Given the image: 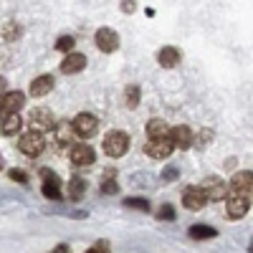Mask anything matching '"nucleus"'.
I'll list each match as a JSON object with an SVG mask.
<instances>
[{"label":"nucleus","instance_id":"obj_8","mask_svg":"<svg viewBox=\"0 0 253 253\" xmlns=\"http://www.w3.org/2000/svg\"><path fill=\"white\" fill-rule=\"evenodd\" d=\"M182 205L187 210H203L208 205V198H205V193L200 190V185H190V187L182 190Z\"/></svg>","mask_w":253,"mask_h":253},{"label":"nucleus","instance_id":"obj_20","mask_svg":"<svg viewBox=\"0 0 253 253\" xmlns=\"http://www.w3.org/2000/svg\"><path fill=\"white\" fill-rule=\"evenodd\" d=\"M20 126H23V119H20L18 114H5L3 122H0V129H3L5 137H13L20 132Z\"/></svg>","mask_w":253,"mask_h":253},{"label":"nucleus","instance_id":"obj_24","mask_svg":"<svg viewBox=\"0 0 253 253\" xmlns=\"http://www.w3.org/2000/svg\"><path fill=\"white\" fill-rule=\"evenodd\" d=\"M124 96H126V107H129V109H137V104H139V96H142V91H139V86L129 84V86H126V91H124Z\"/></svg>","mask_w":253,"mask_h":253},{"label":"nucleus","instance_id":"obj_15","mask_svg":"<svg viewBox=\"0 0 253 253\" xmlns=\"http://www.w3.org/2000/svg\"><path fill=\"white\" fill-rule=\"evenodd\" d=\"M74 137H76V132H74V124H69V122H61V124H56V147H71L76 144L74 142Z\"/></svg>","mask_w":253,"mask_h":253},{"label":"nucleus","instance_id":"obj_31","mask_svg":"<svg viewBox=\"0 0 253 253\" xmlns=\"http://www.w3.org/2000/svg\"><path fill=\"white\" fill-rule=\"evenodd\" d=\"M86 253H112V248H109V241H99L96 246H91Z\"/></svg>","mask_w":253,"mask_h":253},{"label":"nucleus","instance_id":"obj_17","mask_svg":"<svg viewBox=\"0 0 253 253\" xmlns=\"http://www.w3.org/2000/svg\"><path fill=\"white\" fill-rule=\"evenodd\" d=\"M41 175H43V195L48 200H61V182H58V177L51 170H41Z\"/></svg>","mask_w":253,"mask_h":253},{"label":"nucleus","instance_id":"obj_27","mask_svg":"<svg viewBox=\"0 0 253 253\" xmlns=\"http://www.w3.org/2000/svg\"><path fill=\"white\" fill-rule=\"evenodd\" d=\"M117 190H119V185H117L114 177H107V180L101 182V193H104V195H114Z\"/></svg>","mask_w":253,"mask_h":253},{"label":"nucleus","instance_id":"obj_26","mask_svg":"<svg viewBox=\"0 0 253 253\" xmlns=\"http://www.w3.org/2000/svg\"><path fill=\"white\" fill-rule=\"evenodd\" d=\"M157 218L160 220H172L175 218V208L172 205H160L157 208Z\"/></svg>","mask_w":253,"mask_h":253},{"label":"nucleus","instance_id":"obj_2","mask_svg":"<svg viewBox=\"0 0 253 253\" xmlns=\"http://www.w3.org/2000/svg\"><path fill=\"white\" fill-rule=\"evenodd\" d=\"M28 126H31V132L46 134V132H51L53 126H56V119H53L51 109H46V107H38V109H33V112L28 114Z\"/></svg>","mask_w":253,"mask_h":253},{"label":"nucleus","instance_id":"obj_4","mask_svg":"<svg viewBox=\"0 0 253 253\" xmlns=\"http://www.w3.org/2000/svg\"><path fill=\"white\" fill-rule=\"evenodd\" d=\"M94 43H96V48L101 51V53H114L117 48H119V33L114 31V28H99L96 31V36H94Z\"/></svg>","mask_w":253,"mask_h":253},{"label":"nucleus","instance_id":"obj_6","mask_svg":"<svg viewBox=\"0 0 253 253\" xmlns=\"http://www.w3.org/2000/svg\"><path fill=\"white\" fill-rule=\"evenodd\" d=\"M200 190L205 193L208 200H215V203L228 198V185H225L220 177H205L203 185H200Z\"/></svg>","mask_w":253,"mask_h":253},{"label":"nucleus","instance_id":"obj_35","mask_svg":"<svg viewBox=\"0 0 253 253\" xmlns=\"http://www.w3.org/2000/svg\"><path fill=\"white\" fill-rule=\"evenodd\" d=\"M5 86H8V84H5V76H0V96L5 94Z\"/></svg>","mask_w":253,"mask_h":253},{"label":"nucleus","instance_id":"obj_3","mask_svg":"<svg viewBox=\"0 0 253 253\" xmlns=\"http://www.w3.org/2000/svg\"><path fill=\"white\" fill-rule=\"evenodd\" d=\"M18 150L28 155V157H38L41 152L46 150V137L38 134V132H26L23 137L18 139Z\"/></svg>","mask_w":253,"mask_h":253},{"label":"nucleus","instance_id":"obj_29","mask_svg":"<svg viewBox=\"0 0 253 253\" xmlns=\"http://www.w3.org/2000/svg\"><path fill=\"white\" fill-rule=\"evenodd\" d=\"M210 139H213V132H210V129H200V134L195 137L198 147H205V144H210Z\"/></svg>","mask_w":253,"mask_h":253},{"label":"nucleus","instance_id":"obj_9","mask_svg":"<svg viewBox=\"0 0 253 253\" xmlns=\"http://www.w3.org/2000/svg\"><path fill=\"white\" fill-rule=\"evenodd\" d=\"M172 150H175V144H172L170 137H167V139H150V142L144 144L147 157H152V160H165V157H170Z\"/></svg>","mask_w":253,"mask_h":253},{"label":"nucleus","instance_id":"obj_22","mask_svg":"<svg viewBox=\"0 0 253 253\" xmlns=\"http://www.w3.org/2000/svg\"><path fill=\"white\" fill-rule=\"evenodd\" d=\"M0 36H3V41L13 43V41H18L20 36H23V26L15 23V20H8V23L3 26V31H0Z\"/></svg>","mask_w":253,"mask_h":253},{"label":"nucleus","instance_id":"obj_36","mask_svg":"<svg viewBox=\"0 0 253 253\" xmlns=\"http://www.w3.org/2000/svg\"><path fill=\"white\" fill-rule=\"evenodd\" d=\"M3 117H5V114H3V107H0V122H3Z\"/></svg>","mask_w":253,"mask_h":253},{"label":"nucleus","instance_id":"obj_33","mask_svg":"<svg viewBox=\"0 0 253 253\" xmlns=\"http://www.w3.org/2000/svg\"><path fill=\"white\" fill-rule=\"evenodd\" d=\"M122 8H124V13H132V10H134V3H132V0H124Z\"/></svg>","mask_w":253,"mask_h":253},{"label":"nucleus","instance_id":"obj_5","mask_svg":"<svg viewBox=\"0 0 253 253\" xmlns=\"http://www.w3.org/2000/svg\"><path fill=\"white\" fill-rule=\"evenodd\" d=\"M71 124H74V132H76L79 137H94L96 129H99V119H96L91 112L76 114V119H74Z\"/></svg>","mask_w":253,"mask_h":253},{"label":"nucleus","instance_id":"obj_13","mask_svg":"<svg viewBox=\"0 0 253 253\" xmlns=\"http://www.w3.org/2000/svg\"><path fill=\"white\" fill-rule=\"evenodd\" d=\"M84 69H86V56L79 53V51L66 53V58L61 61V74H79Z\"/></svg>","mask_w":253,"mask_h":253},{"label":"nucleus","instance_id":"obj_25","mask_svg":"<svg viewBox=\"0 0 253 253\" xmlns=\"http://www.w3.org/2000/svg\"><path fill=\"white\" fill-rule=\"evenodd\" d=\"M56 48L63 51V53H71V51H74V36H61V38L56 41Z\"/></svg>","mask_w":253,"mask_h":253},{"label":"nucleus","instance_id":"obj_34","mask_svg":"<svg viewBox=\"0 0 253 253\" xmlns=\"http://www.w3.org/2000/svg\"><path fill=\"white\" fill-rule=\"evenodd\" d=\"M51 253H71V251H69V246H63V243H61V246H56Z\"/></svg>","mask_w":253,"mask_h":253},{"label":"nucleus","instance_id":"obj_28","mask_svg":"<svg viewBox=\"0 0 253 253\" xmlns=\"http://www.w3.org/2000/svg\"><path fill=\"white\" fill-rule=\"evenodd\" d=\"M124 205H126V208H139V210H150V203H147V200H142V198H126V200H124Z\"/></svg>","mask_w":253,"mask_h":253},{"label":"nucleus","instance_id":"obj_21","mask_svg":"<svg viewBox=\"0 0 253 253\" xmlns=\"http://www.w3.org/2000/svg\"><path fill=\"white\" fill-rule=\"evenodd\" d=\"M193 238H200V241H208V238H215L218 236V230L213 228V225H203V223H198V225H190V230H187Z\"/></svg>","mask_w":253,"mask_h":253},{"label":"nucleus","instance_id":"obj_10","mask_svg":"<svg viewBox=\"0 0 253 253\" xmlns=\"http://www.w3.org/2000/svg\"><path fill=\"white\" fill-rule=\"evenodd\" d=\"M228 187L233 190L236 195H246V198H251V195H253V172H248V170L236 172Z\"/></svg>","mask_w":253,"mask_h":253},{"label":"nucleus","instance_id":"obj_23","mask_svg":"<svg viewBox=\"0 0 253 253\" xmlns=\"http://www.w3.org/2000/svg\"><path fill=\"white\" fill-rule=\"evenodd\" d=\"M84 193H86V180H84V177H74V180L69 182V198L81 200Z\"/></svg>","mask_w":253,"mask_h":253},{"label":"nucleus","instance_id":"obj_30","mask_svg":"<svg viewBox=\"0 0 253 253\" xmlns=\"http://www.w3.org/2000/svg\"><path fill=\"white\" fill-rule=\"evenodd\" d=\"M8 175H10V180H13V182H20V185H26V182H28V175H26L23 170H15V167H13V170H10Z\"/></svg>","mask_w":253,"mask_h":253},{"label":"nucleus","instance_id":"obj_14","mask_svg":"<svg viewBox=\"0 0 253 253\" xmlns=\"http://www.w3.org/2000/svg\"><path fill=\"white\" fill-rule=\"evenodd\" d=\"M180 58H182V53L175 46H162L157 51V63H160L162 69H175L177 63H180Z\"/></svg>","mask_w":253,"mask_h":253},{"label":"nucleus","instance_id":"obj_7","mask_svg":"<svg viewBox=\"0 0 253 253\" xmlns=\"http://www.w3.org/2000/svg\"><path fill=\"white\" fill-rule=\"evenodd\" d=\"M248 208H251V198H246V195H236V193H230V195L225 198L228 218H233V220L243 218V215L248 213Z\"/></svg>","mask_w":253,"mask_h":253},{"label":"nucleus","instance_id":"obj_37","mask_svg":"<svg viewBox=\"0 0 253 253\" xmlns=\"http://www.w3.org/2000/svg\"><path fill=\"white\" fill-rule=\"evenodd\" d=\"M0 170H3V157H0Z\"/></svg>","mask_w":253,"mask_h":253},{"label":"nucleus","instance_id":"obj_19","mask_svg":"<svg viewBox=\"0 0 253 253\" xmlns=\"http://www.w3.org/2000/svg\"><path fill=\"white\" fill-rule=\"evenodd\" d=\"M53 89V76L51 74H41L31 81V96H46Z\"/></svg>","mask_w":253,"mask_h":253},{"label":"nucleus","instance_id":"obj_1","mask_svg":"<svg viewBox=\"0 0 253 253\" xmlns=\"http://www.w3.org/2000/svg\"><path fill=\"white\" fill-rule=\"evenodd\" d=\"M126 150H129V134L122 132V129H114L104 137V152L109 157H124Z\"/></svg>","mask_w":253,"mask_h":253},{"label":"nucleus","instance_id":"obj_12","mask_svg":"<svg viewBox=\"0 0 253 253\" xmlns=\"http://www.w3.org/2000/svg\"><path fill=\"white\" fill-rule=\"evenodd\" d=\"M23 104H26V94L23 91H5L0 107H3V114H18L20 109H23Z\"/></svg>","mask_w":253,"mask_h":253},{"label":"nucleus","instance_id":"obj_18","mask_svg":"<svg viewBox=\"0 0 253 253\" xmlns=\"http://www.w3.org/2000/svg\"><path fill=\"white\" fill-rule=\"evenodd\" d=\"M172 134V129L167 126L165 119H150L147 122V137L150 139H167Z\"/></svg>","mask_w":253,"mask_h":253},{"label":"nucleus","instance_id":"obj_38","mask_svg":"<svg viewBox=\"0 0 253 253\" xmlns=\"http://www.w3.org/2000/svg\"><path fill=\"white\" fill-rule=\"evenodd\" d=\"M248 251H251V253H253V243H251V246H248Z\"/></svg>","mask_w":253,"mask_h":253},{"label":"nucleus","instance_id":"obj_16","mask_svg":"<svg viewBox=\"0 0 253 253\" xmlns=\"http://www.w3.org/2000/svg\"><path fill=\"white\" fill-rule=\"evenodd\" d=\"M69 155H71V162L74 165H81V167H86V165H91L94 162V150L89 144H74L71 150H69Z\"/></svg>","mask_w":253,"mask_h":253},{"label":"nucleus","instance_id":"obj_32","mask_svg":"<svg viewBox=\"0 0 253 253\" xmlns=\"http://www.w3.org/2000/svg\"><path fill=\"white\" fill-rule=\"evenodd\" d=\"M162 177H165L167 182H172L175 177H180V170H177V167H165V172H162Z\"/></svg>","mask_w":253,"mask_h":253},{"label":"nucleus","instance_id":"obj_11","mask_svg":"<svg viewBox=\"0 0 253 253\" xmlns=\"http://www.w3.org/2000/svg\"><path fill=\"white\" fill-rule=\"evenodd\" d=\"M170 139H172V144L177 147V150H190V147L195 144V132L190 129L187 124H180V126H175V129H172Z\"/></svg>","mask_w":253,"mask_h":253}]
</instances>
